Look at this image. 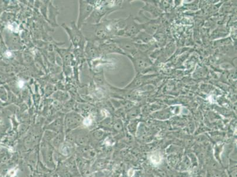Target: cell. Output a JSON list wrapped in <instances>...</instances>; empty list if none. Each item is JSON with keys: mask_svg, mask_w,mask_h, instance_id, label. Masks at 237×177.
Listing matches in <instances>:
<instances>
[{"mask_svg": "<svg viewBox=\"0 0 237 177\" xmlns=\"http://www.w3.org/2000/svg\"><path fill=\"white\" fill-rule=\"evenodd\" d=\"M93 10L94 7L90 4L86 3L85 1H80L79 16L77 22L78 28H80L82 27L84 20L90 16Z\"/></svg>", "mask_w": 237, "mask_h": 177, "instance_id": "obj_2", "label": "cell"}, {"mask_svg": "<svg viewBox=\"0 0 237 177\" xmlns=\"http://www.w3.org/2000/svg\"><path fill=\"white\" fill-rule=\"evenodd\" d=\"M63 27L68 34L73 45H75V47L79 46L83 47L84 43V37L79 30V28H78L77 27H76L75 22H72L71 24V27H68L65 24H63Z\"/></svg>", "mask_w": 237, "mask_h": 177, "instance_id": "obj_1", "label": "cell"}]
</instances>
